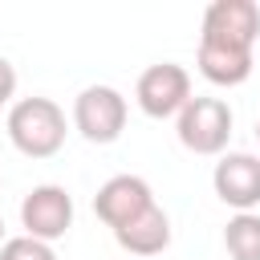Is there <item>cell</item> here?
<instances>
[{
	"label": "cell",
	"instance_id": "cell-1",
	"mask_svg": "<svg viewBox=\"0 0 260 260\" xmlns=\"http://www.w3.org/2000/svg\"><path fill=\"white\" fill-rule=\"evenodd\" d=\"M260 32V8L252 0H211L199 37V73L211 85H244L252 73V45Z\"/></svg>",
	"mask_w": 260,
	"mask_h": 260
},
{
	"label": "cell",
	"instance_id": "cell-2",
	"mask_svg": "<svg viewBox=\"0 0 260 260\" xmlns=\"http://www.w3.org/2000/svg\"><path fill=\"white\" fill-rule=\"evenodd\" d=\"M8 138L24 158H53L65 146V110L53 98H20L8 106Z\"/></svg>",
	"mask_w": 260,
	"mask_h": 260
},
{
	"label": "cell",
	"instance_id": "cell-3",
	"mask_svg": "<svg viewBox=\"0 0 260 260\" xmlns=\"http://www.w3.org/2000/svg\"><path fill=\"white\" fill-rule=\"evenodd\" d=\"M232 106L223 98H207L195 93L179 114H175V134L187 150L195 154H223L228 138H232Z\"/></svg>",
	"mask_w": 260,
	"mask_h": 260
},
{
	"label": "cell",
	"instance_id": "cell-4",
	"mask_svg": "<svg viewBox=\"0 0 260 260\" xmlns=\"http://www.w3.org/2000/svg\"><path fill=\"white\" fill-rule=\"evenodd\" d=\"M126 98L114 89V85H85L77 98H73V126L85 142H118L122 130H126Z\"/></svg>",
	"mask_w": 260,
	"mask_h": 260
},
{
	"label": "cell",
	"instance_id": "cell-5",
	"mask_svg": "<svg viewBox=\"0 0 260 260\" xmlns=\"http://www.w3.org/2000/svg\"><path fill=\"white\" fill-rule=\"evenodd\" d=\"M134 102L146 118H175L191 102V73L175 61H158V65L142 69V77L134 85Z\"/></svg>",
	"mask_w": 260,
	"mask_h": 260
},
{
	"label": "cell",
	"instance_id": "cell-6",
	"mask_svg": "<svg viewBox=\"0 0 260 260\" xmlns=\"http://www.w3.org/2000/svg\"><path fill=\"white\" fill-rule=\"evenodd\" d=\"M20 223H24V236L32 240H61L69 228H73V195L57 183H41L24 195L20 203Z\"/></svg>",
	"mask_w": 260,
	"mask_h": 260
},
{
	"label": "cell",
	"instance_id": "cell-7",
	"mask_svg": "<svg viewBox=\"0 0 260 260\" xmlns=\"http://www.w3.org/2000/svg\"><path fill=\"white\" fill-rule=\"evenodd\" d=\"M146 207H154V191H150V183L138 179V175H114V179H106V183L98 187V195H93V211H98V219H102L110 232L126 228V223L138 219Z\"/></svg>",
	"mask_w": 260,
	"mask_h": 260
},
{
	"label": "cell",
	"instance_id": "cell-8",
	"mask_svg": "<svg viewBox=\"0 0 260 260\" xmlns=\"http://www.w3.org/2000/svg\"><path fill=\"white\" fill-rule=\"evenodd\" d=\"M211 187L215 195L236 207V211H252L260 207V158L248 154V150H236V154H223L211 171Z\"/></svg>",
	"mask_w": 260,
	"mask_h": 260
},
{
	"label": "cell",
	"instance_id": "cell-9",
	"mask_svg": "<svg viewBox=\"0 0 260 260\" xmlns=\"http://www.w3.org/2000/svg\"><path fill=\"white\" fill-rule=\"evenodd\" d=\"M114 240H118L130 256H158V252H167V244H171V219H167V211L154 203V207H146L138 219H130L126 228H118Z\"/></svg>",
	"mask_w": 260,
	"mask_h": 260
},
{
	"label": "cell",
	"instance_id": "cell-10",
	"mask_svg": "<svg viewBox=\"0 0 260 260\" xmlns=\"http://www.w3.org/2000/svg\"><path fill=\"white\" fill-rule=\"evenodd\" d=\"M223 248L232 260H260V215L236 211L223 228Z\"/></svg>",
	"mask_w": 260,
	"mask_h": 260
},
{
	"label": "cell",
	"instance_id": "cell-11",
	"mask_svg": "<svg viewBox=\"0 0 260 260\" xmlns=\"http://www.w3.org/2000/svg\"><path fill=\"white\" fill-rule=\"evenodd\" d=\"M0 260H57L53 244L32 240V236H12L0 244Z\"/></svg>",
	"mask_w": 260,
	"mask_h": 260
},
{
	"label": "cell",
	"instance_id": "cell-12",
	"mask_svg": "<svg viewBox=\"0 0 260 260\" xmlns=\"http://www.w3.org/2000/svg\"><path fill=\"white\" fill-rule=\"evenodd\" d=\"M16 98V69L8 57H0V106H8Z\"/></svg>",
	"mask_w": 260,
	"mask_h": 260
},
{
	"label": "cell",
	"instance_id": "cell-13",
	"mask_svg": "<svg viewBox=\"0 0 260 260\" xmlns=\"http://www.w3.org/2000/svg\"><path fill=\"white\" fill-rule=\"evenodd\" d=\"M0 244H4V219H0Z\"/></svg>",
	"mask_w": 260,
	"mask_h": 260
},
{
	"label": "cell",
	"instance_id": "cell-14",
	"mask_svg": "<svg viewBox=\"0 0 260 260\" xmlns=\"http://www.w3.org/2000/svg\"><path fill=\"white\" fill-rule=\"evenodd\" d=\"M256 138H260V122H256Z\"/></svg>",
	"mask_w": 260,
	"mask_h": 260
}]
</instances>
